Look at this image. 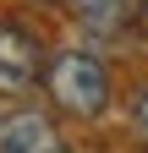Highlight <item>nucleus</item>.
Masks as SVG:
<instances>
[{
	"label": "nucleus",
	"instance_id": "nucleus-3",
	"mask_svg": "<svg viewBox=\"0 0 148 153\" xmlns=\"http://www.w3.org/2000/svg\"><path fill=\"white\" fill-rule=\"evenodd\" d=\"M0 153H71V148L44 109L11 104V109H0Z\"/></svg>",
	"mask_w": 148,
	"mask_h": 153
},
{
	"label": "nucleus",
	"instance_id": "nucleus-2",
	"mask_svg": "<svg viewBox=\"0 0 148 153\" xmlns=\"http://www.w3.org/2000/svg\"><path fill=\"white\" fill-rule=\"evenodd\" d=\"M39 66H44V49L22 22H0V99H22V93L39 82Z\"/></svg>",
	"mask_w": 148,
	"mask_h": 153
},
{
	"label": "nucleus",
	"instance_id": "nucleus-5",
	"mask_svg": "<svg viewBox=\"0 0 148 153\" xmlns=\"http://www.w3.org/2000/svg\"><path fill=\"white\" fill-rule=\"evenodd\" d=\"M71 11L82 16V22H110V16H115V6L121 0H66Z\"/></svg>",
	"mask_w": 148,
	"mask_h": 153
},
{
	"label": "nucleus",
	"instance_id": "nucleus-4",
	"mask_svg": "<svg viewBox=\"0 0 148 153\" xmlns=\"http://www.w3.org/2000/svg\"><path fill=\"white\" fill-rule=\"evenodd\" d=\"M132 137H137V148H148V82L132 93Z\"/></svg>",
	"mask_w": 148,
	"mask_h": 153
},
{
	"label": "nucleus",
	"instance_id": "nucleus-6",
	"mask_svg": "<svg viewBox=\"0 0 148 153\" xmlns=\"http://www.w3.org/2000/svg\"><path fill=\"white\" fill-rule=\"evenodd\" d=\"M137 33L148 38V0H137Z\"/></svg>",
	"mask_w": 148,
	"mask_h": 153
},
{
	"label": "nucleus",
	"instance_id": "nucleus-1",
	"mask_svg": "<svg viewBox=\"0 0 148 153\" xmlns=\"http://www.w3.org/2000/svg\"><path fill=\"white\" fill-rule=\"evenodd\" d=\"M44 93H49V104L61 115H71V120H99L110 109L115 82H110V66L93 49H61L44 66Z\"/></svg>",
	"mask_w": 148,
	"mask_h": 153
}]
</instances>
